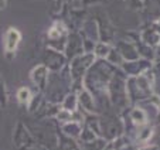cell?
Returning <instances> with one entry per match:
<instances>
[{
    "label": "cell",
    "instance_id": "7a4b0ae2",
    "mask_svg": "<svg viewBox=\"0 0 160 150\" xmlns=\"http://www.w3.org/2000/svg\"><path fill=\"white\" fill-rule=\"evenodd\" d=\"M18 99H20V102H28L30 101V92H28L26 88L18 91Z\"/></svg>",
    "mask_w": 160,
    "mask_h": 150
},
{
    "label": "cell",
    "instance_id": "6da1fadb",
    "mask_svg": "<svg viewBox=\"0 0 160 150\" xmlns=\"http://www.w3.org/2000/svg\"><path fill=\"white\" fill-rule=\"evenodd\" d=\"M20 38H21L20 33H18L17 30H14V28H10L9 33H7V36H6V50L7 51H13V50H16V47H17Z\"/></svg>",
    "mask_w": 160,
    "mask_h": 150
}]
</instances>
